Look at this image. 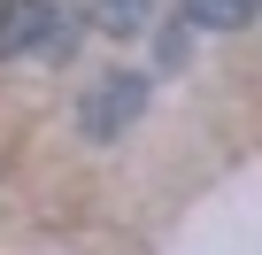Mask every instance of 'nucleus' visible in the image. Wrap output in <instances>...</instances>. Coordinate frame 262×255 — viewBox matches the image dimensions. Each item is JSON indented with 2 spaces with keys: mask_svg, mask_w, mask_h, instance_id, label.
Instances as JSON below:
<instances>
[{
  "mask_svg": "<svg viewBox=\"0 0 262 255\" xmlns=\"http://www.w3.org/2000/svg\"><path fill=\"white\" fill-rule=\"evenodd\" d=\"M70 39H77V24L54 8V0H8L0 8V62H54V54H70Z\"/></svg>",
  "mask_w": 262,
  "mask_h": 255,
  "instance_id": "1",
  "label": "nucleus"
},
{
  "mask_svg": "<svg viewBox=\"0 0 262 255\" xmlns=\"http://www.w3.org/2000/svg\"><path fill=\"white\" fill-rule=\"evenodd\" d=\"M139 108H147V77H139V70H108V77L85 93L77 124H85V140H116V132H123Z\"/></svg>",
  "mask_w": 262,
  "mask_h": 255,
  "instance_id": "2",
  "label": "nucleus"
},
{
  "mask_svg": "<svg viewBox=\"0 0 262 255\" xmlns=\"http://www.w3.org/2000/svg\"><path fill=\"white\" fill-rule=\"evenodd\" d=\"M185 16L201 31H239L247 16H262V0H185Z\"/></svg>",
  "mask_w": 262,
  "mask_h": 255,
  "instance_id": "3",
  "label": "nucleus"
},
{
  "mask_svg": "<svg viewBox=\"0 0 262 255\" xmlns=\"http://www.w3.org/2000/svg\"><path fill=\"white\" fill-rule=\"evenodd\" d=\"M147 8H155V0H93L100 31H116V39H131V31H139V24H147Z\"/></svg>",
  "mask_w": 262,
  "mask_h": 255,
  "instance_id": "4",
  "label": "nucleus"
}]
</instances>
